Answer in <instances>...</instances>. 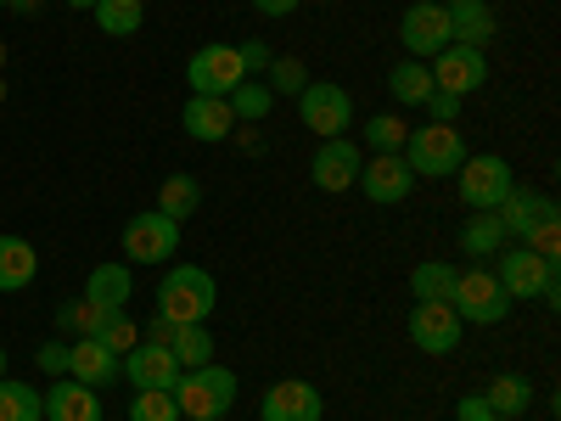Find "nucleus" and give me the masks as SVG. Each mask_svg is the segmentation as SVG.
Wrapping results in <instances>:
<instances>
[{"instance_id":"nucleus-1","label":"nucleus","mask_w":561,"mask_h":421,"mask_svg":"<svg viewBox=\"0 0 561 421\" xmlns=\"http://www.w3.org/2000/svg\"><path fill=\"white\" fill-rule=\"evenodd\" d=\"M214 304H219V287L203 264H174L158 281V315L174 320V326H208Z\"/></svg>"},{"instance_id":"nucleus-2","label":"nucleus","mask_w":561,"mask_h":421,"mask_svg":"<svg viewBox=\"0 0 561 421\" xmlns=\"http://www.w3.org/2000/svg\"><path fill=\"white\" fill-rule=\"evenodd\" d=\"M180 405V421H219L237 405V371L230 365H197V371H180V383L169 388Z\"/></svg>"},{"instance_id":"nucleus-3","label":"nucleus","mask_w":561,"mask_h":421,"mask_svg":"<svg viewBox=\"0 0 561 421\" xmlns=\"http://www.w3.org/2000/svg\"><path fill=\"white\" fill-rule=\"evenodd\" d=\"M494 275H500V287H505L511 304L539 298V304L561 309V275H556V259H539L534 248H511V253L494 264Z\"/></svg>"},{"instance_id":"nucleus-4","label":"nucleus","mask_w":561,"mask_h":421,"mask_svg":"<svg viewBox=\"0 0 561 421\" xmlns=\"http://www.w3.org/2000/svg\"><path fill=\"white\" fill-rule=\"evenodd\" d=\"M399 158L410 163L415 180H444V174H455L466 163V140H460L455 124H421V129H410Z\"/></svg>"},{"instance_id":"nucleus-5","label":"nucleus","mask_w":561,"mask_h":421,"mask_svg":"<svg viewBox=\"0 0 561 421\" xmlns=\"http://www.w3.org/2000/svg\"><path fill=\"white\" fill-rule=\"evenodd\" d=\"M449 309L460 315V326H500L511 315V298L500 287L494 270H455V293H449Z\"/></svg>"},{"instance_id":"nucleus-6","label":"nucleus","mask_w":561,"mask_h":421,"mask_svg":"<svg viewBox=\"0 0 561 421\" xmlns=\"http://www.w3.org/2000/svg\"><path fill=\"white\" fill-rule=\"evenodd\" d=\"M455 180H460V203L472 208V214H494L500 203H505V192L517 180H511V163L500 158V152H466V163L455 169Z\"/></svg>"},{"instance_id":"nucleus-7","label":"nucleus","mask_w":561,"mask_h":421,"mask_svg":"<svg viewBox=\"0 0 561 421\" xmlns=\"http://www.w3.org/2000/svg\"><path fill=\"white\" fill-rule=\"evenodd\" d=\"M298 113H304V124L320 135V140H332V135H348V124H354V96L343 84H332V79H309L304 90H298Z\"/></svg>"},{"instance_id":"nucleus-8","label":"nucleus","mask_w":561,"mask_h":421,"mask_svg":"<svg viewBox=\"0 0 561 421\" xmlns=\"http://www.w3.org/2000/svg\"><path fill=\"white\" fill-rule=\"evenodd\" d=\"M248 79L237 45H203V52H192V62H185V84H192V96H230Z\"/></svg>"},{"instance_id":"nucleus-9","label":"nucleus","mask_w":561,"mask_h":421,"mask_svg":"<svg viewBox=\"0 0 561 421\" xmlns=\"http://www.w3.org/2000/svg\"><path fill=\"white\" fill-rule=\"evenodd\" d=\"M180 253V225L169 219V214H129V225H124V259H135V264H169Z\"/></svg>"},{"instance_id":"nucleus-10","label":"nucleus","mask_w":561,"mask_h":421,"mask_svg":"<svg viewBox=\"0 0 561 421\" xmlns=\"http://www.w3.org/2000/svg\"><path fill=\"white\" fill-rule=\"evenodd\" d=\"M433 90H449V96H472V90H483L489 84V57L483 52H472V45H444V52L433 57Z\"/></svg>"},{"instance_id":"nucleus-11","label":"nucleus","mask_w":561,"mask_h":421,"mask_svg":"<svg viewBox=\"0 0 561 421\" xmlns=\"http://www.w3.org/2000/svg\"><path fill=\"white\" fill-rule=\"evenodd\" d=\"M399 39H404V52L421 62V57H438L444 45H449V12H444V0H415V7L404 12L399 23Z\"/></svg>"},{"instance_id":"nucleus-12","label":"nucleus","mask_w":561,"mask_h":421,"mask_svg":"<svg viewBox=\"0 0 561 421\" xmlns=\"http://www.w3.org/2000/svg\"><path fill=\"white\" fill-rule=\"evenodd\" d=\"M460 332H466V326H460V315L449 304H415L410 309V343L421 354H455Z\"/></svg>"},{"instance_id":"nucleus-13","label":"nucleus","mask_w":561,"mask_h":421,"mask_svg":"<svg viewBox=\"0 0 561 421\" xmlns=\"http://www.w3.org/2000/svg\"><path fill=\"white\" fill-rule=\"evenodd\" d=\"M359 192L370 197V203H404L410 192H415V174H410V163L399 158V152H377V158H370V163H359Z\"/></svg>"},{"instance_id":"nucleus-14","label":"nucleus","mask_w":561,"mask_h":421,"mask_svg":"<svg viewBox=\"0 0 561 421\" xmlns=\"http://www.w3.org/2000/svg\"><path fill=\"white\" fill-rule=\"evenodd\" d=\"M325 416V399L314 383L304 377H287V383H275L259 405V421H320Z\"/></svg>"},{"instance_id":"nucleus-15","label":"nucleus","mask_w":561,"mask_h":421,"mask_svg":"<svg viewBox=\"0 0 561 421\" xmlns=\"http://www.w3.org/2000/svg\"><path fill=\"white\" fill-rule=\"evenodd\" d=\"M359 147L348 135H332V140H320V152H314V163H309V180L320 185V192H348V185L359 180Z\"/></svg>"},{"instance_id":"nucleus-16","label":"nucleus","mask_w":561,"mask_h":421,"mask_svg":"<svg viewBox=\"0 0 561 421\" xmlns=\"http://www.w3.org/2000/svg\"><path fill=\"white\" fill-rule=\"evenodd\" d=\"M39 410H45V421H102V394L73 377H57L39 394Z\"/></svg>"},{"instance_id":"nucleus-17","label":"nucleus","mask_w":561,"mask_h":421,"mask_svg":"<svg viewBox=\"0 0 561 421\" xmlns=\"http://www.w3.org/2000/svg\"><path fill=\"white\" fill-rule=\"evenodd\" d=\"M68 377L84 388H113L124 377V360L113 349H102L96 338H79V343H68Z\"/></svg>"},{"instance_id":"nucleus-18","label":"nucleus","mask_w":561,"mask_h":421,"mask_svg":"<svg viewBox=\"0 0 561 421\" xmlns=\"http://www.w3.org/2000/svg\"><path fill=\"white\" fill-rule=\"evenodd\" d=\"M124 383L129 388H174L180 383V360L158 343H135L124 354Z\"/></svg>"},{"instance_id":"nucleus-19","label":"nucleus","mask_w":561,"mask_h":421,"mask_svg":"<svg viewBox=\"0 0 561 421\" xmlns=\"http://www.w3.org/2000/svg\"><path fill=\"white\" fill-rule=\"evenodd\" d=\"M180 124H185V135H192V140H203V147L237 135V113H230L225 96H192V102H185V113H180Z\"/></svg>"},{"instance_id":"nucleus-20","label":"nucleus","mask_w":561,"mask_h":421,"mask_svg":"<svg viewBox=\"0 0 561 421\" xmlns=\"http://www.w3.org/2000/svg\"><path fill=\"white\" fill-rule=\"evenodd\" d=\"M444 12H449V45L489 52V39H494V7L489 0H444Z\"/></svg>"},{"instance_id":"nucleus-21","label":"nucleus","mask_w":561,"mask_h":421,"mask_svg":"<svg viewBox=\"0 0 561 421\" xmlns=\"http://www.w3.org/2000/svg\"><path fill=\"white\" fill-rule=\"evenodd\" d=\"M550 208H556V203H550L545 192H523V185H511L505 203H500L494 214H500V225H505V237H528V225L545 219Z\"/></svg>"},{"instance_id":"nucleus-22","label":"nucleus","mask_w":561,"mask_h":421,"mask_svg":"<svg viewBox=\"0 0 561 421\" xmlns=\"http://www.w3.org/2000/svg\"><path fill=\"white\" fill-rule=\"evenodd\" d=\"M84 298L118 315V309L135 298V275H129L124 264H96V270H90V281H84Z\"/></svg>"},{"instance_id":"nucleus-23","label":"nucleus","mask_w":561,"mask_h":421,"mask_svg":"<svg viewBox=\"0 0 561 421\" xmlns=\"http://www.w3.org/2000/svg\"><path fill=\"white\" fill-rule=\"evenodd\" d=\"M39 270V253L23 237H0V293H23Z\"/></svg>"},{"instance_id":"nucleus-24","label":"nucleus","mask_w":561,"mask_h":421,"mask_svg":"<svg viewBox=\"0 0 561 421\" xmlns=\"http://www.w3.org/2000/svg\"><path fill=\"white\" fill-rule=\"evenodd\" d=\"M483 405H489L494 416H511V421H517V416L534 405V383L517 377V371H500V377L483 388Z\"/></svg>"},{"instance_id":"nucleus-25","label":"nucleus","mask_w":561,"mask_h":421,"mask_svg":"<svg viewBox=\"0 0 561 421\" xmlns=\"http://www.w3.org/2000/svg\"><path fill=\"white\" fill-rule=\"evenodd\" d=\"M388 90H393V102H399V107H427V96H433V73H427V62L404 57V62L388 73Z\"/></svg>"},{"instance_id":"nucleus-26","label":"nucleus","mask_w":561,"mask_h":421,"mask_svg":"<svg viewBox=\"0 0 561 421\" xmlns=\"http://www.w3.org/2000/svg\"><path fill=\"white\" fill-rule=\"evenodd\" d=\"M505 248V225H500V214H472L460 225V253L466 259H494Z\"/></svg>"},{"instance_id":"nucleus-27","label":"nucleus","mask_w":561,"mask_h":421,"mask_svg":"<svg viewBox=\"0 0 561 421\" xmlns=\"http://www.w3.org/2000/svg\"><path fill=\"white\" fill-rule=\"evenodd\" d=\"M410 293H415V304H449V293H455V264H444V259L415 264V270H410Z\"/></svg>"},{"instance_id":"nucleus-28","label":"nucleus","mask_w":561,"mask_h":421,"mask_svg":"<svg viewBox=\"0 0 561 421\" xmlns=\"http://www.w3.org/2000/svg\"><path fill=\"white\" fill-rule=\"evenodd\" d=\"M197 203H203V180H197V174H169V180H163L158 214H169V219L180 225L185 214H197Z\"/></svg>"},{"instance_id":"nucleus-29","label":"nucleus","mask_w":561,"mask_h":421,"mask_svg":"<svg viewBox=\"0 0 561 421\" xmlns=\"http://www.w3.org/2000/svg\"><path fill=\"white\" fill-rule=\"evenodd\" d=\"M140 23H147V7H140V0H96V29L102 34L129 39V34H140Z\"/></svg>"},{"instance_id":"nucleus-30","label":"nucleus","mask_w":561,"mask_h":421,"mask_svg":"<svg viewBox=\"0 0 561 421\" xmlns=\"http://www.w3.org/2000/svg\"><path fill=\"white\" fill-rule=\"evenodd\" d=\"M225 102H230V113H237V124H264L270 107H275V96H270V84H264V79H242Z\"/></svg>"},{"instance_id":"nucleus-31","label":"nucleus","mask_w":561,"mask_h":421,"mask_svg":"<svg viewBox=\"0 0 561 421\" xmlns=\"http://www.w3.org/2000/svg\"><path fill=\"white\" fill-rule=\"evenodd\" d=\"M169 354L180 360V371H197V365H208V360H214V338H208V326H174Z\"/></svg>"},{"instance_id":"nucleus-32","label":"nucleus","mask_w":561,"mask_h":421,"mask_svg":"<svg viewBox=\"0 0 561 421\" xmlns=\"http://www.w3.org/2000/svg\"><path fill=\"white\" fill-rule=\"evenodd\" d=\"M0 421H45V410H39V394H34L28 383L0 377Z\"/></svg>"},{"instance_id":"nucleus-33","label":"nucleus","mask_w":561,"mask_h":421,"mask_svg":"<svg viewBox=\"0 0 561 421\" xmlns=\"http://www.w3.org/2000/svg\"><path fill=\"white\" fill-rule=\"evenodd\" d=\"M113 320V309H102V304H90V298H79V304H62V315H57V326L62 332H79V338H102V326Z\"/></svg>"},{"instance_id":"nucleus-34","label":"nucleus","mask_w":561,"mask_h":421,"mask_svg":"<svg viewBox=\"0 0 561 421\" xmlns=\"http://www.w3.org/2000/svg\"><path fill=\"white\" fill-rule=\"evenodd\" d=\"M129 421H180V405H174L169 388H135Z\"/></svg>"},{"instance_id":"nucleus-35","label":"nucleus","mask_w":561,"mask_h":421,"mask_svg":"<svg viewBox=\"0 0 561 421\" xmlns=\"http://www.w3.org/2000/svg\"><path fill=\"white\" fill-rule=\"evenodd\" d=\"M264 79H270V96H298L309 73H304V57H275L264 68Z\"/></svg>"},{"instance_id":"nucleus-36","label":"nucleus","mask_w":561,"mask_h":421,"mask_svg":"<svg viewBox=\"0 0 561 421\" xmlns=\"http://www.w3.org/2000/svg\"><path fill=\"white\" fill-rule=\"evenodd\" d=\"M365 140L377 152H404V140H410V129H404V118H393V113H377L365 124Z\"/></svg>"},{"instance_id":"nucleus-37","label":"nucleus","mask_w":561,"mask_h":421,"mask_svg":"<svg viewBox=\"0 0 561 421\" xmlns=\"http://www.w3.org/2000/svg\"><path fill=\"white\" fill-rule=\"evenodd\" d=\"M523 248H534L539 259H561V219H556V208H550L545 219H534V225H528Z\"/></svg>"},{"instance_id":"nucleus-38","label":"nucleus","mask_w":561,"mask_h":421,"mask_svg":"<svg viewBox=\"0 0 561 421\" xmlns=\"http://www.w3.org/2000/svg\"><path fill=\"white\" fill-rule=\"evenodd\" d=\"M96 343H102V349H113L118 360H124V354H129V349L140 343V332H135V320H129V309H118V315H113V320L102 326V338H96Z\"/></svg>"},{"instance_id":"nucleus-39","label":"nucleus","mask_w":561,"mask_h":421,"mask_svg":"<svg viewBox=\"0 0 561 421\" xmlns=\"http://www.w3.org/2000/svg\"><path fill=\"white\" fill-rule=\"evenodd\" d=\"M237 57H242V68H248V79H264V68L275 62L264 39H248V45H237Z\"/></svg>"},{"instance_id":"nucleus-40","label":"nucleus","mask_w":561,"mask_h":421,"mask_svg":"<svg viewBox=\"0 0 561 421\" xmlns=\"http://www.w3.org/2000/svg\"><path fill=\"white\" fill-rule=\"evenodd\" d=\"M427 113H433V124H455V118H460V96H449V90H433Z\"/></svg>"},{"instance_id":"nucleus-41","label":"nucleus","mask_w":561,"mask_h":421,"mask_svg":"<svg viewBox=\"0 0 561 421\" xmlns=\"http://www.w3.org/2000/svg\"><path fill=\"white\" fill-rule=\"evenodd\" d=\"M39 365L51 371V377H68V343H45L39 349Z\"/></svg>"},{"instance_id":"nucleus-42","label":"nucleus","mask_w":561,"mask_h":421,"mask_svg":"<svg viewBox=\"0 0 561 421\" xmlns=\"http://www.w3.org/2000/svg\"><path fill=\"white\" fill-rule=\"evenodd\" d=\"M298 7H304V0H253V12H259V18H293Z\"/></svg>"},{"instance_id":"nucleus-43","label":"nucleus","mask_w":561,"mask_h":421,"mask_svg":"<svg viewBox=\"0 0 561 421\" xmlns=\"http://www.w3.org/2000/svg\"><path fill=\"white\" fill-rule=\"evenodd\" d=\"M455 416H460V421H483V416H494V410L483 405V394H466V399L455 405Z\"/></svg>"},{"instance_id":"nucleus-44","label":"nucleus","mask_w":561,"mask_h":421,"mask_svg":"<svg viewBox=\"0 0 561 421\" xmlns=\"http://www.w3.org/2000/svg\"><path fill=\"white\" fill-rule=\"evenodd\" d=\"M169 338H174V320H163V315H152V326H147V343H158V349H169Z\"/></svg>"},{"instance_id":"nucleus-45","label":"nucleus","mask_w":561,"mask_h":421,"mask_svg":"<svg viewBox=\"0 0 561 421\" xmlns=\"http://www.w3.org/2000/svg\"><path fill=\"white\" fill-rule=\"evenodd\" d=\"M7 7H12V12H23V18H34V12L45 7V0H7Z\"/></svg>"},{"instance_id":"nucleus-46","label":"nucleus","mask_w":561,"mask_h":421,"mask_svg":"<svg viewBox=\"0 0 561 421\" xmlns=\"http://www.w3.org/2000/svg\"><path fill=\"white\" fill-rule=\"evenodd\" d=\"M68 7H73V12H96V0H68Z\"/></svg>"},{"instance_id":"nucleus-47","label":"nucleus","mask_w":561,"mask_h":421,"mask_svg":"<svg viewBox=\"0 0 561 421\" xmlns=\"http://www.w3.org/2000/svg\"><path fill=\"white\" fill-rule=\"evenodd\" d=\"M0 377H7V349H0Z\"/></svg>"},{"instance_id":"nucleus-48","label":"nucleus","mask_w":561,"mask_h":421,"mask_svg":"<svg viewBox=\"0 0 561 421\" xmlns=\"http://www.w3.org/2000/svg\"><path fill=\"white\" fill-rule=\"evenodd\" d=\"M483 421H511V416H483Z\"/></svg>"},{"instance_id":"nucleus-49","label":"nucleus","mask_w":561,"mask_h":421,"mask_svg":"<svg viewBox=\"0 0 561 421\" xmlns=\"http://www.w3.org/2000/svg\"><path fill=\"white\" fill-rule=\"evenodd\" d=\"M0 62H7V45H0Z\"/></svg>"},{"instance_id":"nucleus-50","label":"nucleus","mask_w":561,"mask_h":421,"mask_svg":"<svg viewBox=\"0 0 561 421\" xmlns=\"http://www.w3.org/2000/svg\"><path fill=\"white\" fill-rule=\"evenodd\" d=\"M0 7H7V0H0Z\"/></svg>"}]
</instances>
